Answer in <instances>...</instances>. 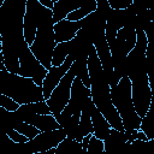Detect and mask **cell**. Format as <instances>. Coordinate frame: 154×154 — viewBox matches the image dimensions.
Listing matches in <instances>:
<instances>
[{"instance_id":"6","label":"cell","mask_w":154,"mask_h":154,"mask_svg":"<svg viewBox=\"0 0 154 154\" xmlns=\"http://www.w3.org/2000/svg\"><path fill=\"white\" fill-rule=\"evenodd\" d=\"M126 76L131 83V99L134 108L140 118H143L152 106L153 91L146 65L128 70Z\"/></svg>"},{"instance_id":"8","label":"cell","mask_w":154,"mask_h":154,"mask_svg":"<svg viewBox=\"0 0 154 154\" xmlns=\"http://www.w3.org/2000/svg\"><path fill=\"white\" fill-rule=\"evenodd\" d=\"M75 70L71 65V67L67 70V72L64 75V77L60 79L58 85L52 91L51 96L46 100V103L51 111V113L54 116V118L59 117L61 111L66 107L70 100V93H71V85L75 79Z\"/></svg>"},{"instance_id":"14","label":"cell","mask_w":154,"mask_h":154,"mask_svg":"<svg viewBox=\"0 0 154 154\" xmlns=\"http://www.w3.org/2000/svg\"><path fill=\"white\" fill-rule=\"evenodd\" d=\"M22 122L34 125L36 129H38L40 132L57 130V129L61 128L53 114H32V116L25 117Z\"/></svg>"},{"instance_id":"18","label":"cell","mask_w":154,"mask_h":154,"mask_svg":"<svg viewBox=\"0 0 154 154\" xmlns=\"http://www.w3.org/2000/svg\"><path fill=\"white\" fill-rule=\"evenodd\" d=\"M96 10H97V2H96V0H89L85 4H83L79 8L72 11L71 13H69L65 19L71 20V22H78V20L84 19L89 14L94 13Z\"/></svg>"},{"instance_id":"9","label":"cell","mask_w":154,"mask_h":154,"mask_svg":"<svg viewBox=\"0 0 154 154\" xmlns=\"http://www.w3.org/2000/svg\"><path fill=\"white\" fill-rule=\"evenodd\" d=\"M93 46L96 51L97 58L100 60L103 75L106 77V81L109 84V88H113L118 84L119 82V77L114 75L113 71V63H112V54L109 51V47L107 45V41L105 38V28L100 29V31L96 32V35L93 38Z\"/></svg>"},{"instance_id":"16","label":"cell","mask_w":154,"mask_h":154,"mask_svg":"<svg viewBox=\"0 0 154 154\" xmlns=\"http://www.w3.org/2000/svg\"><path fill=\"white\" fill-rule=\"evenodd\" d=\"M83 4H81V2L71 1V0H57L54 2L53 8H52V22H53V24L65 19L69 13L79 8Z\"/></svg>"},{"instance_id":"2","label":"cell","mask_w":154,"mask_h":154,"mask_svg":"<svg viewBox=\"0 0 154 154\" xmlns=\"http://www.w3.org/2000/svg\"><path fill=\"white\" fill-rule=\"evenodd\" d=\"M87 67L90 79V99L97 111L103 116V118L108 122L109 126L117 131L124 132V128L122 124V119L118 116L112 100H111V88L106 77L103 75L100 60L97 58L96 51L91 45L88 51L87 57Z\"/></svg>"},{"instance_id":"13","label":"cell","mask_w":154,"mask_h":154,"mask_svg":"<svg viewBox=\"0 0 154 154\" xmlns=\"http://www.w3.org/2000/svg\"><path fill=\"white\" fill-rule=\"evenodd\" d=\"M84 20L78 22H71L67 19H63L55 24H53V32H54V40L55 43L61 42H70L75 38L77 32L83 28Z\"/></svg>"},{"instance_id":"20","label":"cell","mask_w":154,"mask_h":154,"mask_svg":"<svg viewBox=\"0 0 154 154\" xmlns=\"http://www.w3.org/2000/svg\"><path fill=\"white\" fill-rule=\"evenodd\" d=\"M140 130L144 134L147 140H154V125H153V107L148 109L146 116L141 118Z\"/></svg>"},{"instance_id":"7","label":"cell","mask_w":154,"mask_h":154,"mask_svg":"<svg viewBox=\"0 0 154 154\" xmlns=\"http://www.w3.org/2000/svg\"><path fill=\"white\" fill-rule=\"evenodd\" d=\"M18 61H19V69L18 73L20 77L30 78L35 82L36 85L42 88V82L47 75V70L40 64V61L35 58V55L31 53L29 46L23 42V45L19 48L18 53Z\"/></svg>"},{"instance_id":"24","label":"cell","mask_w":154,"mask_h":154,"mask_svg":"<svg viewBox=\"0 0 154 154\" xmlns=\"http://www.w3.org/2000/svg\"><path fill=\"white\" fill-rule=\"evenodd\" d=\"M6 135L8 136V138H10L13 143H17V144H24V143L29 142V140H28L24 135L19 134V132H18L17 130H14L13 128H12V129H7V130H6Z\"/></svg>"},{"instance_id":"28","label":"cell","mask_w":154,"mask_h":154,"mask_svg":"<svg viewBox=\"0 0 154 154\" xmlns=\"http://www.w3.org/2000/svg\"><path fill=\"white\" fill-rule=\"evenodd\" d=\"M0 63H4V57H2V52L0 51Z\"/></svg>"},{"instance_id":"25","label":"cell","mask_w":154,"mask_h":154,"mask_svg":"<svg viewBox=\"0 0 154 154\" xmlns=\"http://www.w3.org/2000/svg\"><path fill=\"white\" fill-rule=\"evenodd\" d=\"M55 1H57V0H38L40 5L43 6L45 8H48V10H52V8H53Z\"/></svg>"},{"instance_id":"17","label":"cell","mask_w":154,"mask_h":154,"mask_svg":"<svg viewBox=\"0 0 154 154\" xmlns=\"http://www.w3.org/2000/svg\"><path fill=\"white\" fill-rule=\"evenodd\" d=\"M75 48V41H70V42H61V43H57L54 49H53V54H52V66H60L65 59L67 58V55L73 51Z\"/></svg>"},{"instance_id":"4","label":"cell","mask_w":154,"mask_h":154,"mask_svg":"<svg viewBox=\"0 0 154 154\" xmlns=\"http://www.w3.org/2000/svg\"><path fill=\"white\" fill-rule=\"evenodd\" d=\"M54 32H53V22H52V10L45 8L42 6L40 12V18L37 23L36 35L32 45L29 47L35 58L40 64L48 71L52 66V54L55 47Z\"/></svg>"},{"instance_id":"27","label":"cell","mask_w":154,"mask_h":154,"mask_svg":"<svg viewBox=\"0 0 154 154\" xmlns=\"http://www.w3.org/2000/svg\"><path fill=\"white\" fill-rule=\"evenodd\" d=\"M0 71H6V67H5L4 63H0Z\"/></svg>"},{"instance_id":"19","label":"cell","mask_w":154,"mask_h":154,"mask_svg":"<svg viewBox=\"0 0 154 154\" xmlns=\"http://www.w3.org/2000/svg\"><path fill=\"white\" fill-rule=\"evenodd\" d=\"M89 134H93V125H91L90 114L82 109L81 111V117H79V123H78V126H77V130H76V136H75L73 141L81 143L83 137L89 135Z\"/></svg>"},{"instance_id":"3","label":"cell","mask_w":154,"mask_h":154,"mask_svg":"<svg viewBox=\"0 0 154 154\" xmlns=\"http://www.w3.org/2000/svg\"><path fill=\"white\" fill-rule=\"evenodd\" d=\"M0 94L11 97L19 106L45 101L42 88L36 85L32 79L8 71H0Z\"/></svg>"},{"instance_id":"31","label":"cell","mask_w":154,"mask_h":154,"mask_svg":"<svg viewBox=\"0 0 154 154\" xmlns=\"http://www.w3.org/2000/svg\"><path fill=\"white\" fill-rule=\"evenodd\" d=\"M0 51H1V35H0Z\"/></svg>"},{"instance_id":"22","label":"cell","mask_w":154,"mask_h":154,"mask_svg":"<svg viewBox=\"0 0 154 154\" xmlns=\"http://www.w3.org/2000/svg\"><path fill=\"white\" fill-rule=\"evenodd\" d=\"M102 153H103V141L97 140L93 135L87 147V154H102Z\"/></svg>"},{"instance_id":"23","label":"cell","mask_w":154,"mask_h":154,"mask_svg":"<svg viewBox=\"0 0 154 154\" xmlns=\"http://www.w3.org/2000/svg\"><path fill=\"white\" fill-rule=\"evenodd\" d=\"M0 107L5 111L12 113V112H16L19 108V105L16 101H13L11 97H8L4 94H0Z\"/></svg>"},{"instance_id":"1","label":"cell","mask_w":154,"mask_h":154,"mask_svg":"<svg viewBox=\"0 0 154 154\" xmlns=\"http://www.w3.org/2000/svg\"><path fill=\"white\" fill-rule=\"evenodd\" d=\"M26 0H4L0 8L1 52L6 71L18 73L19 48L24 42L23 17Z\"/></svg>"},{"instance_id":"30","label":"cell","mask_w":154,"mask_h":154,"mask_svg":"<svg viewBox=\"0 0 154 154\" xmlns=\"http://www.w3.org/2000/svg\"><path fill=\"white\" fill-rule=\"evenodd\" d=\"M2 4H4V0H0V8H1V6H2Z\"/></svg>"},{"instance_id":"10","label":"cell","mask_w":154,"mask_h":154,"mask_svg":"<svg viewBox=\"0 0 154 154\" xmlns=\"http://www.w3.org/2000/svg\"><path fill=\"white\" fill-rule=\"evenodd\" d=\"M66 138V134L63 128L51 131L40 132L36 137L30 140L29 142L24 143L26 153L32 154L37 152H45L52 148H57L60 142H63Z\"/></svg>"},{"instance_id":"11","label":"cell","mask_w":154,"mask_h":154,"mask_svg":"<svg viewBox=\"0 0 154 154\" xmlns=\"http://www.w3.org/2000/svg\"><path fill=\"white\" fill-rule=\"evenodd\" d=\"M41 8L42 6L40 5L38 0H26L25 12L23 17V36L25 43L29 47L32 45L35 40Z\"/></svg>"},{"instance_id":"12","label":"cell","mask_w":154,"mask_h":154,"mask_svg":"<svg viewBox=\"0 0 154 154\" xmlns=\"http://www.w3.org/2000/svg\"><path fill=\"white\" fill-rule=\"evenodd\" d=\"M76 59V54L73 52H71L67 58L65 59V61L60 65V66H51L47 71V75L42 82V95H43V100L46 101L52 91L54 90V88L58 85V83L60 82V79L64 77V75L67 72V70L71 67V65L73 64Z\"/></svg>"},{"instance_id":"5","label":"cell","mask_w":154,"mask_h":154,"mask_svg":"<svg viewBox=\"0 0 154 154\" xmlns=\"http://www.w3.org/2000/svg\"><path fill=\"white\" fill-rule=\"evenodd\" d=\"M111 100L112 103L122 119L124 131L138 130L141 124V118L137 116L131 99V83L128 76L119 79L118 84L111 88Z\"/></svg>"},{"instance_id":"15","label":"cell","mask_w":154,"mask_h":154,"mask_svg":"<svg viewBox=\"0 0 154 154\" xmlns=\"http://www.w3.org/2000/svg\"><path fill=\"white\" fill-rule=\"evenodd\" d=\"M90 119H91V125H93V135L97 140L103 141L108 136L109 130L112 129L108 122L103 118V116L97 111L95 106L90 111Z\"/></svg>"},{"instance_id":"32","label":"cell","mask_w":154,"mask_h":154,"mask_svg":"<svg viewBox=\"0 0 154 154\" xmlns=\"http://www.w3.org/2000/svg\"><path fill=\"white\" fill-rule=\"evenodd\" d=\"M102 154H106V153H105V150H103V153H102Z\"/></svg>"},{"instance_id":"21","label":"cell","mask_w":154,"mask_h":154,"mask_svg":"<svg viewBox=\"0 0 154 154\" xmlns=\"http://www.w3.org/2000/svg\"><path fill=\"white\" fill-rule=\"evenodd\" d=\"M13 129L17 130L19 134L24 135L29 141L32 140L34 137H36L40 134L38 129H36L34 125H30V124H28L25 122H17V123H14L13 124Z\"/></svg>"},{"instance_id":"26","label":"cell","mask_w":154,"mask_h":154,"mask_svg":"<svg viewBox=\"0 0 154 154\" xmlns=\"http://www.w3.org/2000/svg\"><path fill=\"white\" fill-rule=\"evenodd\" d=\"M32 154H55V148L45 150V152H37V153H32Z\"/></svg>"},{"instance_id":"29","label":"cell","mask_w":154,"mask_h":154,"mask_svg":"<svg viewBox=\"0 0 154 154\" xmlns=\"http://www.w3.org/2000/svg\"><path fill=\"white\" fill-rule=\"evenodd\" d=\"M0 154H11L10 150H5V152H0Z\"/></svg>"}]
</instances>
